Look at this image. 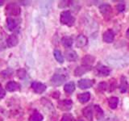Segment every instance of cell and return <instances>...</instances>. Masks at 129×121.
<instances>
[{
	"label": "cell",
	"mask_w": 129,
	"mask_h": 121,
	"mask_svg": "<svg viewBox=\"0 0 129 121\" xmlns=\"http://www.w3.org/2000/svg\"><path fill=\"white\" fill-rule=\"evenodd\" d=\"M88 39L86 36L84 35H79L76 39V46L78 48H83L87 44Z\"/></svg>",
	"instance_id": "cell-9"
},
{
	"label": "cell",
	"mask_w": 129,
	"mask_h": 121,
	"mask_svg": "<svg viewBox=\"0 0 129 121\" xmlns=\"http://www.w3.org/2000/svg\"><path fill=\"white\" fill-rule=\"evenodd\" d=\"M66 80V76L64 74H54L52 77L51 78V83L52 85H53L55 86H58L62 85V83Z\"/></svg>",
	"instance_id": "cell-3"
},
{
	"label": "cell",
	"mask_w": 129,
	"mask_h": 121,
	"mask_svg": "<svg viewBox=\"0 0 129 121\" xmlns=\"http://www.w3.org/2000/svg\"><path fill=\"white\" fill-rule=\"evenodd\" d=\"M5 95H6V92L4 90V89L3 88L2 85L0 84V99H2L3 97L5 96Z\"/></svg>",
	"instance_id": "cell-32"
},
{
	"label": "cell",
	"mask_w": 129,
	"mask_h": 121,
	"mask_svg": "<svg viewBox=\"0 0 129 121\" xmlns=\"http://www.w3.org/2000/svg\"><path fill=\"white\" fill-rule=\"evenodd\" d=\"M128 49H129V44H128Z\"/></svg>",
	"instance_id": "cell-37"
},
{
	"label": "cell",
	"mask_w": 129,
	"mask_h": 121,
	"mask_svg": "<svg viewBox=\"0 0 129 121\" xmlns=\"http://www.w3.org/2000/svg\"><path fill=\"white\" fill-rule=\"evenodd\" d=\"M91 70L90 66H78L76 68V70H74V75L78 77V76H82L84 74H86V72L90 71Z\"/></svg>",
	"instance_id": "cell-11"
},
{
	"label": "cell",
	"mask_w": 129,
	"mask_h": 121,
	"mask_svg": "<svg viewBox=\"0 0 129 121\" xmlns=\"http://www.w3.org/2000/svg\"><path fill=\"white\" fill-rule=\"evenodd\" d=\"M19 87H20L19 84L15 82H7L6 85L7 90L10 92L18 90H19Z\"/></svg>",
	"instance_id": "cell-15"
},
{
	"label": "cell",
	"mask_w": 129,
	"mask_h": 121,
	"mask_svg": "<svg viewBox=\"0 0 129 121\" xmlns=\"http://www.w3.org/2000/svg\"><path fill=\"white\" fill-rule=\"evenodd\" d=\"M97 70V74L99 76L102 77H106L108 76L111 73V70L107 66H105L103 65H98V66L96 67Z\"/></svg>",
	"instance_id": "cell-6"
},
{
	"label": "cell",
	"mask_w": 129,
	"mask_h": 121,
	"mask_svg": "<svg viewBox=\"0 0 129 121\" xmlns=\"http://www.w3.org/2000/svg\"><path fill=\"white\" fill-rule=\"evenodd\" d=\"M99 11L102 14L106 15V14H108L109 12L111 11V7L109 5V4L103 3L102 5L99 6Z\"/></svg>",
	"instance_id": "cell-22"
},
{
	"label": "cell",
	"mask_w": 129,
	"mask_h": 121,
	"mask_svg": "<svg viewBox=\"0 0 129 121\" xmlns=\"http://www.w3.org/2000/svg\"><path fill=\"white\" fill-rule=\"evenodd\" d=\"M54 56H55V59L57 60V62L60 64H62L64 62V58H63V56L61 54L60 50L58 49H56L54 50Z\"/></svg>",
	"instance_id": "cell-25"
},
{
	"label": "cell",
	"mask_w": 129,
	"mask_h": 121,
	"mask_svg": "<svg viewBox=\"0 0 129 121\" xmlns=\"http://www.w3.org/2000/svg\"><path fill=\"white\" fill-rule=\"evenodd\" d=\"M17 76L19 77V78H25V76H26V71L25 70H23V69H20V70H19L17 71Z\"/></svg>",
	"instance_id": "cell-29"
},
{
	"label": "cell",
	"mask_w": 129,
	"mask_h": 121,
	"mask_svg": "<svg viewBox=\"0 0 129 121\" xmlns=\"http://www.w3.org/2000/svg\"><path fill=\"white\" fill-rule=\"evenodd\" d=\"M78 99L79 100V102L82 103H87L90 99V93L86 92V93H82V94H80L78 96Z\"/></svg>",
	"instance_id": "cell-18"
},
{
	"label": "cell",
	"mask_w": 129,
	"mask_h": 121,
	"mask_svg": "<svg viewBox=\"0 0 129 121\" xmlns=\"http://www.w3.org/2000/svg\"><path fill=\"white\" fill-rule=\"evenodd\" d=\"M31 88L36 94H41V93H43L46 90V86L41 82H34L31 83Z\"/></svg>",
	"instance_id": "cell-7"
},
{
	"label": "cell",
	"mask_w": 129,
	"mask_h": 121,
	"mask_svg": "<svg viewBox=\"0 0 129 121\" xmlns=\"http://www.w3.org/2000/svg\"><path fill=\"white\" fill-rule=\"evenodd\" d=\"M3 3H4V1H2V0H0V6L3 5Z\"/></svg>",
	"instance_id": "cell-35"
},
{
	"label": "cell",
	"mask_w": 129,
	"mask_h": 121,
	"mask_svg": "<svg viewBox=\"0 0 129 121\" xmlns=\"http://www.w3.org/2000/svg\"><path fill=\"white\" fill-rule=\"evenodd\" d=\"M119 99L117 97H111L108 99V105L111 109H115L118 106Z\"/></svg>",
	"instance_id": "cell-21"
},
{
	"label": "cell",
	"mask_w": 129,
	"mask_h": 121,
	"mask_svg": "<svg viewBox=\"0 0 129 121\" xmlns=\"http://www.w3.org/2000/svg\"><path fill=\"white\" fill-rule=\"evenodd\" d=\"M94 60H95V57H94V56L90 55V54L86 55V56H85L84 57L82 58V66H90V67H91L92 65L94 64Z\"/></svg>",
	"instance_id": "cell-10"
},
{
	"label": "cell",
	"mask_w": 129,
	"mask_h": 121,
	"mask_svg": "<svg viewBox=\"0 0 129 121\" xmlns=\"http://www.w3.org/2000/svg\"><path fill=\"white\" fill-rule=\"evenodd\" d=\"M119 90L121 93H125L127 90V78L125 76H122L120 78Z\"/></svg>",
	"instance_id": "cell-17"
},
{
	"label": "cell",
	"mask_w": 129,
	"mask_h": 121,
	"mask_svg": "<svg viewBox=\"0 0 129 121\" xmlns=\"http://www.w3.org/2000/svg\"><path fill=\"white\" fill-rule=\"evenodd\" d=\"M61 43L66 48H70L73 44V39L70 36H64L61 39Z\"/></svg>",
	"instance_id": "cell-23"
},
{
	"label": "cell",
	"mask_w": 129,
	"mask_h": 121,
	"mask_svg": "<svg viewBox=\"0 0 129 121\" xmlns=\"http://www.w3.org/2000/svg\"><path fill=\"white\" fill-rule=\"evenodd\" d=\"M95 81L94 80H90V79H81L78 81V87L80 89H82V90H85V89H88L93 86V85L94 84Z\"/></svg>",
	"instance_id": "cell-5"
},
{
	"label": "cell",
	"mask_w": 129,
	"mask_h": 121,
	"mask_svg": "<svg viewBox=\"0 0 129 121\" xmlns=\"http://www.w3.org/2000/svg\"><path fill=\"white\" fill-rule=\"evenodd\" d=\"M107 88H108V86H107V82H100L99 85H98V89L99 90L101 91H105V90H107Z\"/></svg>",
	"instance_id": "cell-27"
},
{
	"label": "cell",
	"mask_w": 129,
	"mask_h": 121,
	"mask_svg": "<svg viewBox=\"0 0 129 121\" xmlns=\"http://www.w3.org/2000/svg\"><path fill=\"white\" fill-rule=\"evenodd\" d=\"M61 121H74V119L73 115L71 114H69V113H66L62 116Z\"/></svg>",
	"instance_id": "cell-26"
},
{
	"label": "cell",
	"mask_w": 129,
	"mask_h": 121,
	"mask_svg": "<svg viewBox=\"0 0 129 121\" xmlns=\"http://www.w3.org/2000/svg\"><path fill=\"white\" fill-rule=\"evenodd\" d=\"M7 27L9 28L10 31H13L18 24L17 21H16L15 19L11 18V17L7 19Z\"/></svg>",
	"instance_id": "cell-20"
},
{
	"label": "cell",
	"mask_w": 129,
	"mask_h": 121,
	"mask_svg": "<svg viewBox=\"0 0 129 121\" xmlns=\"http://www.w3.org/2000/svg\"><path fill=\"white\" fill-rule=\"evenodd\" d=\"M116 87V81L115 79H111V85H110V91H113Z\"/></svg>",
	"instance_id": "cell-31"
},
{
	"label": "cell",
	"mask_w": 129,
	"mask_h": 121,
	"mask_svg": "<svg viewBox=\"0 0 129 121\" xmlns=\"http://www.w3.org/2000/svg\"><path fill=\"white\" fill-rule=\"evenodd\" d=\"M18 42H19L18 37L15 35H11L7 40V46L9 48H12V47L16 46L18 44Z\"/></svg>",
	"instance_id": "cell-13"
},
{
	"label": "cell",
	"mask_w": 129,
	"mask_h": 121,
	"mask_svg": "<svg viewBox=\"0 0 129 121\" xmlns=\"http://www.w3.org/2000/svg\"><path fill=\"white\" fill-rule=\"evenodd\" d=\"M64 90L67 94H72L75 90V83L74 82H70L66 83L64 86Z\"/></svg>",
	"instance_id": "cell-19"
},
{
	"label": "cell",
	"mask_w": 129,
	"mask_h": 121,
	"mask_svg": "<svg viewBox=\"0 0 129 121\" xmlns=\"http://www.w3.org/2000/svg\"><path fill=\"white\" fill-rule=\"evenodd\" d=\"M94 115H95L96 119L98 120L102 119L104 116V113H103V109L101 108L99 105H94Z\"/></svg>",
	"instance_id": "cell-16"
},
{
	"label": "cell",
	"mask_w": 129,
	"mask_h": 121,
	"mask_svg": "<svg viewBox=\"0 0 129 121\" xmlns=\"http://www.w3.org/2000/svg\"><path fill=\"white\" fill-rule=\"evenodd\" d=\"M126 36H127V37L129 39V28H128L127 31V32H126Z\"/></svg>",
	"instance_id": "cell-34"
},
{
	"label": "cell",
	"mask_w": 129,
	"mask_h": 121,
	"mask_svg": "<svg viewBox=\"0 0 129 121\" xmlns=\"http://www.w3.org/2000/svg\"><path fill=\"white\" fill-rule=\"evenodd\" d=\"M103 40L106 43H108V44L112 43L113 40H114V38H115V33H114V32H113L111 29L107 30L103 33Z\"/></svg>",
	"instance_id": "cell-8"
},
{
	"label": "cell",
	"mask_w": 129,
	"mask_h": 121,
	"mask_svg": "<svg viewBox=\"0 0 129 121\" xmlns=\"http://www.w3.org/2000/svg\"><path fill=\"white\" fill-rule=\"evenodd\" d=\"M60 23L62 24H66L68 26H72L74 25L75 22V19L74 16H72L71 12L70 11H64L60 13Z\"/></svg>",
	"instance_id": "cell-1"
},
{
	"label": "cell",
	"mask_w": 129,
	"mask_h": 121,
	"mask_svg": "<svg viewBox=\"0 0 129 121\" xmlns=\"http://www.w3.org/2000/svg\"><path fill=\"white\" fill-rule=\"evenodd\" d=\"M78 121H84V120H83L82 119H81V118H80V119H78Z\"/></svg>",
	"instance_id": "cell-36"
},
{
	"label": "cell",
	"mask_w": 129,
	"mask_h": 121,
	"mask_svg": "<svg viewBox=\"0 0 129 121\" xmlns=\"http://www.w3.org/2000/svg\"><path fill=\"white\" fill-rule=\"evenodd\" d=\"M6 11L8 15H13V16H18L21 13L20 7L16 3H9L6 7Z\"/></svg>",
	"instance_id": "cell-2"
},
{
	"label": "cell",
	"mask_w": 129,
	"mask_h": 121,
	"mask_svg": "<svg viewBox=\"0 0 129 121\" xmlns=\"http://www.w3.org/2000/svg\"><path fill=\"white\" fill-rule=\"evenodd\" d=\"M66 57L69 62H74L78 59V54L74 50L66 51Z\"/></svg>",
	"instance_id": "cell-14"
},
{
	"label": "cell",
	"mask_w": 129,
	"mask_h": 121,
	"mask_svg": "<svg viewBox=\"0 0 129 121\" xmlns=\"http://www.w3.org/2000/svg\"><path fill=\"white\" fill-rule=\"evenodd\" d=\"M59 96H60V92L59 91H55V92L52 93V97H53V98L58 99Z\"/></svg>",
	"instance_id": "cell-33"
},
{
	"label": "cell",
	"mask_w": 129,
	"mask_h": 121,
	"mask_svg": "<svg viewBox=\"0 0 129 121\" xmlns=\"http://www.w3.org/2000/svg\"><path fill=\"white\" fill-rule=\"evenodd\" d=\"M70 1H61V2H60L58 7L60 8H64V7H69L70 5Z\"/></svg>",
	"instance_id": "cell-30"
},
{
	"label": "cell",
	"mask_w": 129,
	"mask_h": 121,
	"mask_svg": "<svg viewBox=\"0 0 129 121\" xmlns=\"http://www.w3.org/2000/svg\"><path fill=\"white\" fill-rule=\"evenodd\" d=\"M82 113H83V115L86 117V118L89 121H92L93 120V116H94V115H93L92 106H91V105L85 107L82 110Z\"/></svg>",
	"instance_id": "cell-12"
},
{
	"label": "cell",
	"mask_w": 129,
	"mask_h": 121,
	"mask_svg": "<svg viewBox=\"0 0 129 121\" xmlns=\"http://www.w3.org/2000/svg\"><path fill=\"white\" fill-rule=\"evenodd\" d=\"M73 102L70 99L60 100L58 102V107L62 111H70L72 108Z\"/></svg>",
	"instance_id": "cell-4"
},
{
	"label": "cell",
	"mask_w": 129,
	"mask_h": 121,
	"mask_svg": "<svg viewBox=\"0 0 129 121\" xmlns=\"http://www.w3.org/2000/svg\"><path fill=\"white\" fill-rule=\"evenodd\" d=\"M29 120L30 121H42L43 115L39 112H34L33 114L30 116Z\"/></svg>",
	"instance_id": "cell-24"
},
{
	"label": "cell",
	"mask_w": 129,
	"mask_h": 121,
	"mask_svg": "<svg viewBox=\"0 0 129 121\" xmlns=\"http://www.w3.org/2000/svg\"><path fill=\"white\" fill-rule=\"evenodd\" d=\"M125 7H126V6H125V3L123 2H120L119 3L117 4L116 9L119 12H123L125 10Z\"/></svg>",
	"instance_id": "cell-28"
}]
</instances>
